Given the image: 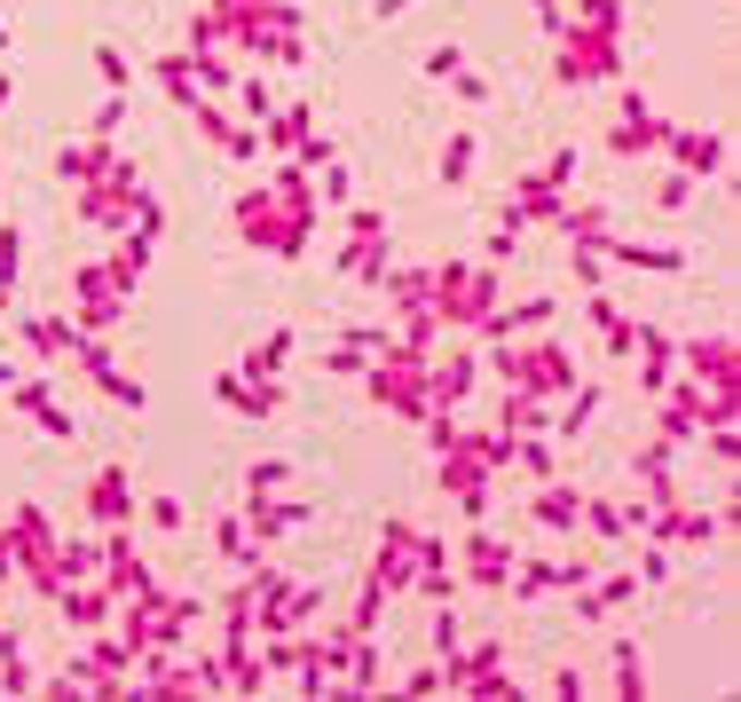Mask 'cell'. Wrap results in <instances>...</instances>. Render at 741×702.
<instances>
[{"label":"cell","mask_w":741,"mask_h":702,"mask_svg":"<svg viewBox=\"0 0 741 702\" xmlns=\"http://www.w3.org/2000/svg\"><path fill=\"white\" fill-rule=\"evenodd\" d=\"M150 521L158 529H182V497H150Z\"/></svg>","instance_id":"4fadbf2b"},{"label":"cell","mask_w":741,"mask_h":702,"mask_svg":"<svg viewBox=\"0 0 741 702\" xmlns=\"http://www.w3.org/2000/svg\"><path fill=\"white\" fill-rule=\"evenodd\" d=\"M655 206H663V214H687V206H694V182H687V174H670V182L655 190Z\"/></svg>","instance_id":"9c48e42d"},{"label":"cell","mask_w":741,"mask_h":702,"mask_svg":"<svg viewBox=\"0 0 741 702\" xmlns=\"http://www.w3.org/2000/svg\"><path fill=\"white\" fill-rule=\"evenodd\" d=\"M663 143V119L647 95H623V119H616V150H655Z\"/></svg>","instance_id":"6da1fadb"},{"label":"cell","mask_w":741,"mask_h":702,"mask_svg":"<svg viewBox=\"0 0 741 702\" xmlns=\"http://www.w3.org/2000/svg\"><path fill=\"white\" fill-rule=\"evenodd\" d=\"M608 663H616V687H623V694H647V655H639L631 640H616Z\"/></svg>","instance_id":"8992f818"},{"label":"cell","mask_w":741,"mask_h":702,"mask_svg":"<svg viewBox=\"0 0 741 702\" xmlns=\"http://www.w3.org/2000/svg\"><path fill=\"white\" fill-rule=\"evenodd\" d=\"M592 411H599V387H584V395H576V403H568V411H560V434H584V426H592Z\"/></svg>","instance_id":"ba28073f"},{"label":"cell","mask_w":741,"mask_h":702,"mask_svg":"<svg viewBox=\"0 0 741 702\" xmlns=\"http://www.w3.org/2000/svg\"><path fill=\"white\" fill-rule=\"evenodd\" d=\"M536 521H545V529H576L584 521V497L576 489H545V497H536Z\"/></svg>","instance_id":"277c9868"},{"label":"cell","mask_w":741,"mask_h":702,"mask_svg":"<svg viewBox=\"0 0 741 702\" xmlns=\"http://www.w3.org/2000/svg\"><path fill=\"white\" fill-rule=\"evenodd\" d=\"M418 9V0H370V16H379V24H394V16H411Z\"/></svg>","instance_id":"5bb4252c"},{"label":"cell","mask_w":741,"mask_h":702,"mask_svg":"<svg viewBox=\"0 0 741 702\" xmlns=\"http://www.w3.org/2000/svg\"><path fill=\"white\" fill-rule=\"evenodd\" d=\"M450 87H458V95H465V104H489V95H497V87H489V80H482V72H458V80H450Z\"/></svg>","instance_id":"7c38bea8"},{"label":"cell","mask_w":741,"mask_h":702,"mask_svg":"<svg viewBox=\"0 0 741 702\" xmlns=\"http://www.w3.org/2000/svg\"><path fill=\"white\" fill-rule=\"evenodd\" d=\"M505 324H521V331H536V324H552V300H521V308L505 316Z\"/></svg>","instance_id":"8fae6325"},{"label":"cell","mask_w":741,"mask_h":702,"mask_svg":"<svg viewBox=\"0 0 741 702\" xmlns=\"http://www.w3.org/2000/svg\"><path fill=\"white\" fill-rule=\"evenodd\" d=\"M16 104V72H0V111H9Z\"/></svg>","instance_id":"9a60e30c"},{"label":"cell","mask_w":741,"mask_h":702,"mask_svg":"<svg viewBox=\"0 0 741 702\" xmlns=\"http://www.w3.org/2000/svg\"><path fill=\"white\" fill-rule=\"evenodd\" d=\"M670 150H679V158L694 166V174H710V166L726 158V143H718V135H670Z\"/></svg>","instance_id":"52a82bcc"},{"label":"cell","mask_w":741,"mask_h":702,"mask_svg":"<svg viewBox=\"0 0 741 702\" xmlns=\"http://www.w3.org/2000/svg\"><path fill=\"white\" fill-rule=\"evenodd\" d=\"M418 72H426V80H434V87H450V80H458V72H465V48H458V40H434V48H426V56H418Z\"/></svg>","instance_id":"5b68a950"},{"label":"cell","mask_w":741,"mask_h":702,"mask_svg":"<svg viewBox=\"0 0 741 702\" xmlns=\"http://www.w3.org/2000/svg\"><path fill=\"white\" fill-rule=\"evenodd\" d=\"M474 577H482V584H505V553H497L489 537L474 545Z\"/></svg>","instance_id":"30bf717a"},{"label":"cell","mask_w":741,"mask_h":702,"mask_svg":"<svg viewBox=\"0 0 741 702\" xmlns=\"http://www.w3.org/2000/svg\"><path fill=\"white\" fill-rule=\"evenodd\" d=\"M623 269H655V277H679L687 269V245H608Z\"/></svg>","instance_id":"7a4b0ae2"},{"label":"cell","mask_w":741,"mask_h":702,"mask_svg":"<svg viewBox=\"0 0 741 702\" xmlns=\"http://www.w3.org/2000/svg\"><path fill=\"white\" fill-rule=\"evenodd\" d=\"M474 158H482V143H474V126H458V135L442 143V158H434V166H442V182L458 190L465 174H474Z\"/></svg>","instance_id":"3957f363"}]
</instances>
